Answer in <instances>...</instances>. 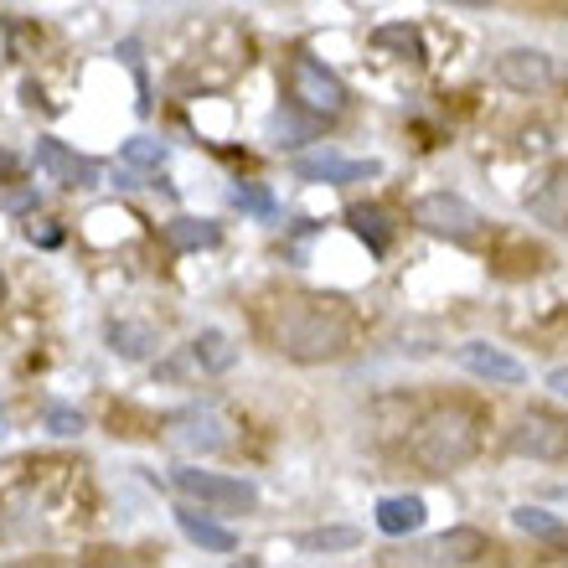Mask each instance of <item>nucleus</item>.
Listing matches in <instances>:
<instances>
[{"instance_id":"obj_1","label":"nucleus","mask_w":568,"mask_h":568,"mask_svg":"<svg viewBox=\"0 0 568 568\" xmlns=\"http://www.w3.org/2000/svg\"><path fill=\"white\" fill-rule=\"evenodd\" d=\"M258 331L290 362H331V357H342L346 342H352V321L331 300H311V295L270 300L258 311Z\"/></svg>"},{"instance_id":"obj_2","label":"nucleus","mask_w":568,"mask_h":568,"mask_svg":"<svg viewBox=\"0 0 568 568\" xmlns=\"http://www.w3.org/2000/svg\"><path fill=\"white\" fill-rule=\"evenodd\" d=\"M476 449H480V419L465 404L434 408V414H424V419L414 424V434H408V455H414V465L429 470V476L460 470L465 460H476Z\"/></svg>"},{"instance_id":"obj_3","label":"nucleus","mask_w":568,"mask_h":568,"mask_svg":"<svg viewBox=\"0 0 568 568\" xmlns=\"http://www.w3.org/2000/svg\"><path fill=\"white\" fill-rule=\"evenodd\" d=\"M165 445L181 449V455H223L233 445V434H227V419L217 408H181L176 419L165 424Z\"/></svg>"},{"instance_id":"obj_4","label":"nucleus","mask_w":568,"mask_h":568,"mask_svg":"<svg viewBox=\"0 0 568 568\" xmlns=\"http://www.w3.org/2000/svg\"><path fill=\"white\" fill-rule=\"evenodd\" d=\"M290 93H295L300 109H311L315 120H336L346 109V83L336 73H326L315 58L290 62Z\"/></svg>"},{"instance_id":"obj_5","label":"nucleus","mask_w":568,"mask_h":568,"mask_svg":"<svg viewBox=\"0 0 568 568\" xmlns=\"http://www.w3.org/2000/svg\"><path fill=\"white\" fill-rule=\"evenodd\" d=\"M171 480H176V491L186 496V501H202V507H217V511H248L258 501V491L248 480L217 476V470H192V465H181Z\"/></svg>"},{"instance_id":"obj_6","label":"nucleus","mask_w":568,"mask_h":568,"mask_svg":"<svg viewBox=\"0 0 568 568\" xmlns=\"http://www.w3.org/2000/svg\"><path fill=\"white\" fill-rule=\"evenodd\" d=\"M414 223H419L424 233H434V239L465 243V239H476L480 233V212L455 192H429V196L414 202Z\"/></svg>"},{"instance_id":"obj_7","label":"nucleus","mask_w":568,"mask_h":568,"mask_svg":"<svg viewBox=\"0 0 568 568\" xmlns=\"http://www.w3.org/2000/svg\"><path fill=\"white\" fill-rule=\"evenodd\" d=\"M507 445H511V455H527V460H564L568 455V419L532 408V414H523V419L511 424Z\"/></svg>"},{"instance_id":"obj_8","label":"nucleus","mask_w":568,"mask_h":568,"mask_svg":"<svg viewBox=\"0 0 568 568\" xmlns=\"http://www.w3.org/2000/svg\"><path fill=\"white\" fill-rule=\"evenodd\" d=\"M496 78H501L511 93H542L554 83V58L538 52V47H511V52L496 58Z\"/></svg>"},{"instance_id":"obj_9","label":"nucleus","mask_w":568,"mask_h":568,"mask_svg":"<svg viewBox=\"0 0 568 568\" xmlns=\"http://www.w3.org/2000/svg\"><path fill=\"white\" fill-rule=\"evenodd\" d=\"M37 165H42L58 186H99V165H93L89 155L68 150L62 140H52V135L37 140Z\"/></svg>"},{"instance_id":"obj_10","label":"nucleus","mask_w":568,"mask_h":568,"mask_svg":"<svg viewBox=\"0 0 568 568\" xmlns=\"http://www.w3.org/2000/svg\"><path fill=\"white\" fill-rule=\"evenodd\" d=\"M455 362H460L470 377H480V383H523L527 377V367L517 357H507L501 346H491V342H465L460 352H455Z\"/></svg>"},{"instance_id":"obj_11","label":"nucleus","mask_w":568,"mask_h":568,"mask_svg":"<svg viewBox=\"0 0 568 568\" xmlns=\"http://www.w3.org/2000/svg\"><path fill=\"white\" fill-rule=\"evenodd\" d=\"M300 181H331V186H346V181H367L377 176V161H346V155H295L290 161Z\"/></svg>"},{"instance_id":"obj_12","label":"nucleus","mask_w":568,"mask_h":568,"mask_svg":"<svg viewBox=\"0 0 568 568\" xmlns=\"http://www.w3.org/2000/svg\"><path fill=\"white\" fill-rule=\"evenodd\" d=\"M527 212H532L542 227L564 233L568 227V165H554V171L538 181V192L527 196Z\"/></svg>"},{"instance_id":"obj_13","label":"nucleus","mask_w":568,"mask_h":568,"mask_svg":"<svg viewBox=\"0 0 568 568\" xmlns=\"http://www.w3.org/2000/svg\"><path fill=\"white\" fill-rule=\"evenodd\" d=\"M424 523H429L424 496H383V501H377V527H383L388 538H408V532H419Z\"/></svg>"},{"instance_id":"obj_14","label":"nucleus","mask_w":568,"mask_h":568,"mask_svg":"<svg viewBox=\"0 0 568 568\" xmlns=\"http://www.w3.org/2000/svg\"><path fill=\"white\" fill-rule=\"evenodd\" d=\"M176 527L196 542V548H207V554H233V548H239V538H233V527L212 523V517H202L196 507H176Z\"/></svg>"},{"instance_id":"obj_15","label":"nucleus","mask_w":568,"mask_h":568,"mask_svg":"<svg viewBox=\"0 0 568 568\" xmlns=\"http://www.w3.org/2000/svg\"><path fill=\"white\" fill-rule=\"evenodd\" d=\"M429 554H434V564H480V558L491 554V542H486V532H476V527H449Z\"/></svg>"},{"instance_id":"obj_16","label":"nucleus","mask_w":568,"mask_h":568,"mask_svg":"<svg viewBox=\"0 0 568 568\" xmlns=\"http://www.w3.org/2000/svg\"><path fill=\"white\" fill-rule=\"evenodd\" d=\"M192 357H196V367H207V373H227V367L239 362V346H233V336H227V331L207 326V331H196Z\"/></svg>"},{"instance_id":"obj_17","label":"nucleus","mask_w":568,"mask_h":568,"mask_svg":"<svg viewBox=\"0 0 568 568\" xmlns=\"http://www.w3.org/2000/svg\"><path fill=\"white\" fill-rule=\"evenodd\" d=\"M165 233H171V243H176V248H212V243L223 239V227L207 223V217H176Z\"/></svg>"},{"instance_id":"obj_18","label":"nucleus","mask_w":568,"mask_h":568,"mask_svg":"<svg viewBox=\"0 0 568 568\" xmlns=\"http://www.w3.org/2000/svg\"><path fill=\"white\" fill-rule=\"evenodd\" d=\"M511 523L523 527L527 538H548V542H564L568 538V527L558 523L554 511H542V507H517V511H511Z\"/></svg>"},{"instance_id":"obj_19","label":"nucleus","mask_w":568,"mask_h":568,"mask_svg":"<svg viewBox=\"0 0 568 568\" xmlns=\"http://www.w3.org/2000/svg\"><path fill=\"white\" fill-rule=\"evenodd\" d=\"M352 227L373 243V254H383V248H388V239H393L388 212H383V207H352Z\"/></svg>"},{"instance_id":"obj_20","label":"nucleus","mask_w":568,"mask_h":568,"mask_svg":"<svg viewBox=\"0 0 568 568\" xmlns=\"http://www.w3.org/2000/svg\"><path fill=\"white\" fill-rule=\"evenodd\" d=\"M109 342H114V352H124V357H145L150 346H155V336H150L145 326H130V321H124V326L109 331Z\"/></svg>"},{"instance_id":"obj_21","label":"nucleus","mask_w":568,"mask_h":568,"mask_svg":"<svg viewBox=\"0 0 568 568\" xmlns=\"http://www.w3.org/2000/svg\"><path fill=\"white\" fill-rule=\"evenodd\" d=\"M357 542H362L357 527H321V532H305L300 548H315V554H321V548H357Z\"/></svg>"},{"instance_id":"obj_22","label":"nucleus","mask_w":568,"mask_h":568,"mask_svg":"<svg viewBox=\"0 0 568 568\" xmlns=\"http://www.w3.org/2000/svg\"><path fill=\"white\" fill-rule=\"evenodd\" d=\"M377 47H398L408 62L424 58V42H419V31H414V27H383V31H377Z\"/></svg>"},{"instance_id":"obj_23","label":"nucleus","mask_w":568,"mask_h":568,"mask_svg":"<svg viewBox=\"0 0 568 568\" xmlns=\"http://www.w3.org/2000/svg\"><path fill=\"white\" fill-rule=\"evenodd\" d=\"M124 161H135V165H161V161H165V145H161V140H150V135H135V140H124Z\"/></svg>"},{"instance_id":"obj_24","label":"nucleus","mask_w":568,"mask_h":568,"mask_svg":"<svg viewBox=\"0 0 568 568\" xmlns=\"http://www.w3.org/2000/svg\"><path fill=\"white\" fill-rule=\"evenodd\" d=\"M233 202H239L243 212H254V217H274V196L270 192H258V186H233Z\"/></svg>"},{"instance_id":"obj_25","label":"nucleus","mask_w":568,"mask_h":568,"mask_svg":"<svg viewBox=\"0 0 568 568\" xmlns=\"http://www.w3.org/2000/svg\"><path fill=\"white\" fill-rule=\"evenodd\" d=\"M47 429L62 434V439H73V434H83V414H73V408H52V414H47Z\"/></svg>"},{"instance_id":"obj_26","label":"nucleus","mask_w":568,"mask_h":568,"mask_svg":"<svg viewBox=\"0 0 568 568\" xmlns=\"http://www.w3.org/2000/svg\"><path fill=\"white\" fill-rule=\"evenodd\" d=\"M31 243H42V248H58V243H62V233H58V227H52V223H42V227L31 223Z\"/></svg>"},{"instance_id":"obj_27","label":"nucleus","mask_w":568,"mask_h":568,"mask_svg":"<svg viewBox=\"0 0 568 568\" xmlns=\"http://www.w3.org/2000/svg\"><path fill=\"white\" fill-rule=\"evenodd\" d=\"M548 388H554V393H564V398H568V367H558V373H548Z\"/></svg>"},{"instance_id":"obj_28","label":"nucleus","mask_w":568,"mask_h":568,"mask_svg":"<svg viewBox=\"0 0 568 568\" xmlns=\"http://www.w3.org/2000/svg\"><path fill=\"white\" fill-rule=\"evenodd\" d=\"M11 171H16V155L11 150H0V176H11Z\"/></svg>"},{"instance_id":"obj_29","label":"nucleus","mask_w":568,"mask_h":568,"mask_svg":"<svg viewBox=\"0 0 568 568\" xmlns=\"http://www.w3.org/2000/svg\"><path fill=\"white\" fill-rule=\"evenodd\" d=\"M449 6H486V0H449Z\"/></svg>"},{"instance_id":"obj_30","label":"nucleus","mask_w":568,"mask_h":568,"mask_svg":"<svg viewBox=\"0 0 568 568\" xmlns=\"http://www.w3.org/2000/svg\"><path fill=\"white\" fill-rule=\"evenodd\" d=\"M0 439H6V408H0Z\"/></svg>"},{"instance_id":"obj_31","label":"nucleus","mask_w":568,"mask_h":568,"mask_svg":"<svg viewBox=\"0 0 568 568\" xmlns=\"http://www.w3.org/2000/svg\"><path fill=\"white\" fill-rule=\"evenodd\" d=\"M0 295H6V280H0Z\"/></svg>"}]
</instances>
